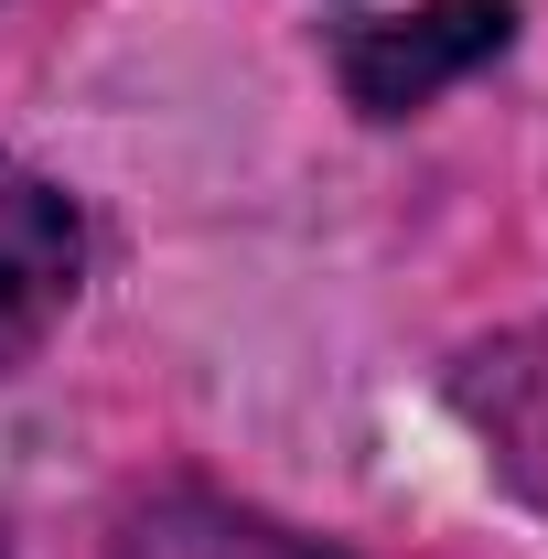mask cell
<instances>
[{
	"instance_id": "cell-1",
	"label": "cell",
	"mask_w": 548,
	"mask_h": 559,
	"mask_svg": "<svg viewBox=\"0 0 548 559\" xmlns=\"http://www.w3.org/2000/svg\"><path fill=\"white\" fill-rule=\"evenodd\" d=\"M505 44H516V0H419L398 22H355L334 44V75L366 119H409L474 66H495Z\"/></svg>"
},
{
	"instance_id": "cell-2",
	"label": "cell",
	"mask_w": 548,
	"mask_h": 559,
	"mask_svg": "<svg viewBox=\"0 0 548 559\" xmlns=\"http://www.w3.org/2000/svg\"><path fill=\"white\" fill-rule=\"evenodd\" d=\"M75 280H86V226H75L65 183H44L33 162L0 151V377L65 323Z\"/></svg>"
},
{
	"instance_id": "cell-3",
	"label": "cell",
	"mask_w": 548,
	"mask_h": 559,
	"mask_svg": "<svg viewBox=\"0 0 548 559\" xmlns=\"http://www.w3.org/2000/svg\"><path fill=\"white\" fill-rule=\"evenodd\" d=\"M452 409L474 419L484 463L548 516V323L474 345L463 366H452Z\"/></svg>"
},
{
	"instance_id": "cell-4",
	"label": "cell",
	"mask_w": 548,
	"mask_h": 559,
	"mask_svg": "<svg viewBox=\"0 0 548 559\" xmlns=\"http://www.w3.org/2000/svg\"><path fill=\"white\" fill-rule=\"evenodd\" d=\"M108 559H344L323 538H301V527H279V516H248V506H226V495H151L119 516V538Z\"/></svg>"
}]
</instances>
